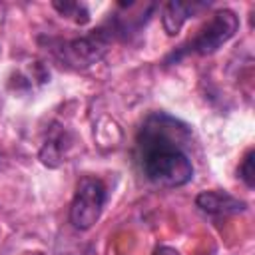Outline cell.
Listing matches in <instances>:
<instances>
[{
    "mask_svg": "<svg viewBox=\"0 0 255 255\" xmlns=\"http://www.w3.org/2000/svg\"><path fill=\"white\" fill-rule=\"evenodd\" d=\"M151 255H181V253L175 251V249H171V247H157Z\"/></svg>",
    "mask_w": 255,
    "mask_h": 255,
    "instance_id": "10",
    "label": "cell"
},
{
    "mask_svg": "<svg viewBox=\"0 0 255 255\" xmlns=\"http://www.w3.org/2000/svg\"><path fill=\"white\" fill-rule=\"evenodd\" d=\"M62 16H74V20L78 22V24H86L88 20H90V12H88V8L84 6V4H78V2H54L52 4Z\"/></svg>",
    "mask_w": 255,
    "mask_h": 255,
    "instance_id": "8",
    "label": "cell"
},
{
    "mask_svg": "<svg viewBox=\"0 0 255 255\" xmlns=\"http://www.w3.org/2000/svg\"><path fill=\"white\" fill-rule=\"evenodd\" d=\"M106 201H108V189L100 177L96 175L80 177L70 203V223L80 231H88L100 219Z\"/></svg>",
    "mask_w": 255,
    "mask_h": 255,
    "instance_id": "4",
    "label": "cell"
},
{
    "mask_svg": "<svg viewBox=\"0 0 255 255\" xmlns=\"http://www.w3.org/2000/svg\"><path fill=\"white\" fill-rule=\"evenodd\" d=\"M66 147H68V143H66V129L52 126V129H50V133H48V137H46V141H44V145L40 149L42 163L48 165V167H58L62 161H66L64 159Z\"/></svg>",
    "mask_w": 255,
    "mask_h": 255,
    "instance_id": "7",
    "label": "cell"
},
{
    "mask_svg": "<svg viewBox=\"0 0 255 255\" xmlns=\"http://www.w3.org/2000/svg\"><path fill=\"white\" fill-rule=\"evenodd\" d=\"M120 36H128L122 20L118 16L106 20L104 24H100L98 28L90 30L88 34L74 38L70 42H64L62 48L58 50V56L62 62L74 66V68H88L96 62H100L106 52L110 50V46L114 44L116 38Z\"/></svg>",
    "mask_w": 255,
    "mask_h": 255,
    "instance_id": "2",
    "label": "cell"
},
{
    "mask_svg": "<svg viewBox=\"0 0 255 255\" xmlns=\"http://www.w3.org/2000/svg\"><path fill=\"white\" fill-rule=\"evenodd\" d=\"M237 30H239V16L229 8L217 10L187 44H183L179 50H175L167 58V62H177L179 58L189 54L209 56L217 52L223 44H227L237 34Z\"/></svg>",
    "mask_w": 255,
    "mask_h": 255,
    "instance_id": "3",
    "label": "cell"
},
{
    "mask_svg": "<svg viewBox=\"0 0 255 255\" xmlns=\"http://www.w3.org/2000/svg\"><path fill=\"white\" fill-rule=\"evenodd\" d=\"M237 177H239L249 189L255 185V167H253V149H251V147L245 151V155H243V159H241V163H239V167H237Z\"/></svg>",
    "mask_w": 255,
    "mask_h": 255,
    "instance_id": "9",
    "label": "cell"
},
{
    "mask_svg": "<svg viewBox=\"0 0 255 255\" xmlns=\"http://www.w3.org/2000/svg\"><path fill=\"white\" fill-rule=\"evenodd\" d=\"M195 205L199 211L211 217H227V215L243 213L247 209V203L243 199L231 195L229 191H221V189H205L197 193Z\"/></svg>",
    "mask_w": 255,
    "mask_h": 255,
    "instance_id": "5",
    "label": "cell"
},
{
    "mask_svg": "<svg viewBox=\"0 0 255 255\" xmlns=\"http://www.w3.org/2000/svg\"><path fill=\"white\" fill-rule=\"evenodd\" d=\"M209 8V2H179V0H169L167 4H163L161 8V24L163 30L167 32V36H175L179 34V30L183 28V24L197 12Z\"/></svg>",
    "mask_w": 255,
    "mask_h": 255,
    "instance_id": "6",
    "label": "cell"
},
{
    "mask_svg": "<svg viewBox=\"0 0 255 255\" xmlns=\"http://www.w3.org/2000/svg\"><path fill=\"white\" fill-rule=\"evenodd\" d=\"M28 255H44V253H28Z\"/></svg>",
    "mask_w": 255,
    "mask_h": 255,
    "instance_id": "11",
    "label": "cell"
},
{
    "mask_svg": "<svg viewBox=\"0 0 255 255\" xmlns=\"http://www.w3.org/2000/svg\"><path fill=\"white\" fill-rule=\"evenodd\" d=\"M189 129L165 112L149 114L135 135L133 157L141 175L157 187H183L193 179V163L185 151Z\"/></svg>",
    "mask_w": 255,
    "mask_h": 255,
    "instance_id": "1",
    "label": "cell"
}]
</instances>
